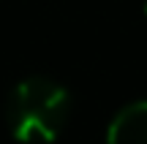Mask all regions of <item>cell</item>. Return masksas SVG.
<instances>
[{
  "label": "cell",
  "mask_w": 147,
  "mask_h": 144,
  "mask_svg": "<svg viewBox=\"0 0 147 144\" xmlns=\"http://www.w3.org/2000/svg\"><path fill=\"white\" fill-rule=\"evenodd\" d=\"M144 11H147V3H144Z\"/></svg>",
  "instance_id": "3957f363"
},
{
  "label": "cell",
  "mask_w": 147,
  "mask_h": 144,
  "mask_svg": "<svg viewBox=\"0 0 147 144\" xmlns=\"http://www.w3.org/2000/svg\"><path fill=\"white\" fill-rule=\"evenodd\" d=\"M71 112V95L47 76H27L8 98V128L22 144H49L57 139Z\"/></svg>",
  "instance_id": "6da1fadb"
},
{
  "label": "cell",
  "mask_w": 147,
  "mask_h": 144,
  "mask_svg": "<svg viewBox=\"0 0 147 144\" xmlns=\"http://www.w3.org/2000/svg\"><path fill=\"white\" fill-rule=\"evenodd\" d=\"M106 144H147V101L123 106L106 131Z\"/></svg>",
  "instance_id": "7a4b0ae2"
}]
</instances>
